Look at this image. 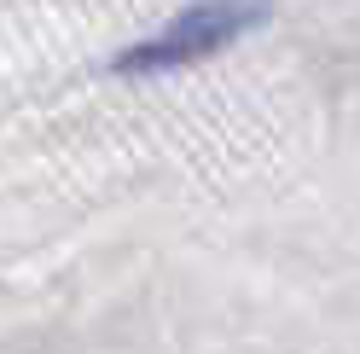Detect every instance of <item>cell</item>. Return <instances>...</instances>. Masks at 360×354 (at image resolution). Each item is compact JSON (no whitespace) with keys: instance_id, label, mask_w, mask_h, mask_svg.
I'll return each instance as SVG.
<instances>
[{"instance_id":"1","label":"cell","mask_w":360,"mask_h":354,"mask_svg":"<svg viewBox=\"0 0 360 354\" xmlns=\"http://www.w3.org/2000/svg\"><path fill=\"white\" fill-rule=\"evenodd\" d=\"M250 24H262V0H204V6L180 12L169 29H157L151 41L128 47L117 58L122 76H157V70H180V64H198L221 53L227 41H238Z\"/></svg>"}]
</instances>
